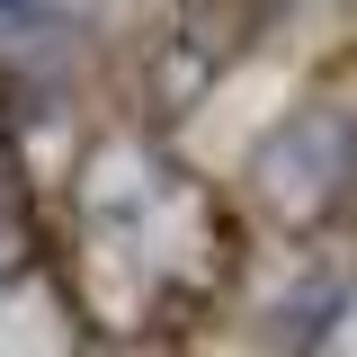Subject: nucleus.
I'll use <instances>...</instances> for the list:
<instances>
[{"label": "nucleus", "instance_id": "1", "mask_svg": "<svg viewBox=\"0 0 357 357\" xmlns=\"http://www.w3.org/2000/svg\"><path fill=\"white\" fill-rule=\"evenodd\" d=\"M250 197H259L286 232L331 223L357 197V116H340V107H295V116H277V126L259 134V152H250Z\"/></svg>", "mask_w": 357, "mask_h": 357}, {"label": "nucleus", "instance_id": "2", "mask_svg": "<svg viewBox=\"0 0 357 357\" xmlns=\"http://www.w3.org/2000/svg\"><path fill=\"white\" fill-rule=\"evenodd\" d=\"M63 0H0V36H54Z\"/></svg>", "mask_w": 357, "mask_h": 357}, {"label": "nucleus", "instance_id": "3", "mask_svg": "<svg viewBox=\"0 0 357 357\" xmlns=\"http://www.w3.org/2000/svg\"><path fill=\"white\" fill-rule=\"evenodd\" d=\"M0 188H9V152H0Z\"/></svg>", "mask_w": 357, "mask_h": 357}]
</instances>
